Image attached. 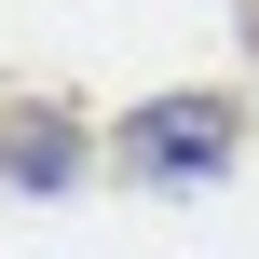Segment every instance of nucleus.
Wrapping results in <instances>:
<instances>
[{"label":"nucleus","instance_id":"1","mask_svg":"<svg viewBox=\"0 0 259 259\" xmlns=\"http://www.w3.org/2000/svg\"><path fill=\"white\" fill-rule=\"evenodd\" d=\"M232 137H246V123H232V96H164V109H137V123H123V164H137V178H219V164H232Z\"/></svg>","mask_w":259,"mask_h":259}]
</instances>
